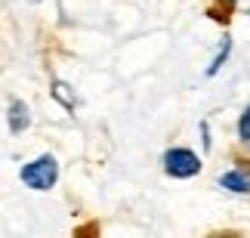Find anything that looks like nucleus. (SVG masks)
I'll return each mask as SVG.
<instances>
[{
  "label": "nucleus",
  "mask_w": 250,
  "mask_h": 238,
  "mask_svg": "<svg viewBox=\"0 0 250 238\" xmlns=\"http://www.w3.org/2000/svg\"><path fill=\"white\" fill-rule=\"evenodd\" d=\"M56 179H59V164H56L53 155H41L37 161L22 167V183L37 189V192H46V189L56 186Z\"/></svg>",
  "instance_id": "obj_1"
},
{
  "label": "nucleus",
  "mask_w": 250,
  "mask_h": 238,
  "mask_svg": "<svg viewBox=\"0 0 250 238\" xmlns=\"http://www.w3.org/2000/svg\"><path fill=\"white\" fill-rule=\"evenodd\" d=\"M164 170L176 179H188L201 170V158L188 149H170L164 155Z\"/></svg>",
  "instance_id": "obj_2"
},
{
  "label": "nucleus",
  "mask_w": 250,
  "mask_h": 238,
  "mask_svg": "<svg viewBox=\"0 0 250 238\" xmlns=\"http://www.w3.org/2000/svg\"><path fill=\"white\" fill-rule=\"evenodd\" d=\"M28 124H31V115H28V108H25V102H13L9 106V130L13 133H22Z\"/></svg>",
  "instance_id": "obj_3"
},
{
  "label": "nucleus",
  "mask_w": 250,
  "mask_h": 238,
  "mask_svg": "<svg viewBox=\"0 0 250 238\" xmlns=\"http://www.w3.org/2000/svg\"><path fill=\"white\" fill-rule=\"evenodd\" d=\"M219 186L229 189V192H241L244 195V192H250V176L232 170V173H223V176H219Z\"/></svg>",
  "instance_id": "obj_4"
},
{
  "label": "nucleus",
  "mask_w": 250,
  "mask_h": 238,
  "mask_svg": "<svg viewBox=\"0 0 250 238\" xmlns=\"http://www.w3.org/2000/svg\"><path fill=\"white\" fill-rule=\"evenodd\" d=\"M229 53H232V41L229 37H223V46H219V53H216V59L210 62V68H207V78H213V74L223 68V62L229 59Z\"/></svg>",
  "instance_id": "obj_5"
},
{
  "label": "nucleus",
  "mask_w": 250,
  "mask_h": 238,
  "mask_svg": "<svg viewBox=\"0 0 250 238\" xmlns=\"http://www.w3.org/2000/svg\"><path fill=\"white\" fill-rule=\"evenodd\" d=\"M53 96H59L68 108L74 106V99H71V93H68V87H65V84H53Z\"/></svg>",
  "instance_id": "obj_6"
},
{
  "label": "nucleus",
  "mask_w": 250,
  "mask_h": 238,
  "mask_svg": "<svg viewBox=\"0 0 250 238\" xmlns=\"http://www.w3.org/2000/svg\"><path fill=\"white\" fill-rule=\"evenodd\" d=\"M238 130H241V139L250 142V108L241 115V121H238Z\"/></svg>",
  "instance_id": "obj_7"
}]
</instances>
